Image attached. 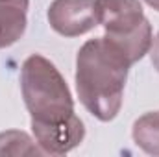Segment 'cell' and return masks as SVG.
<instances>
[{
	"instance_id": "8992f818",
	"label": "cell",
	"mask_w": 159,
	"mask_h": 157,
	"mask_svg": "<svg viewBox=\"0 0 159 157\" xmlns=\"http://www.w3.org/2000/svg\"><path fill=\"white\" fill-rule=\"evenodd\" d=\"M131 137L144 154L159 157V111H152L137 118Z\"/></svg>"
},
{
	"instance_id": "ba28073f",
	"label": "cell",
	"mask_w": 159,
	"mask_h": 157,
	"mask_svg": "<svg viewBox=\"0 0 159 157\" xmlns=\"http://www.w3.org/2000/svg\"><path fill=\"white\" fill-rule=\"evenodd\" d=\"M150 59L154 69L159 72V34L156 35V39H152V46H150Z\"/></svg>"
},
{
	"instance_id": "52a82bcc",
	"label": "cell",
	"mask_w": 159,
	"mask_h": 157,
	"mask_svg": "<svg viewBox=\"0 0 159 157\" xmlns=\"http://www.w3.org/2000/svg\"><path fill=\"white\" fill-rule=\"evenodd\" d=\"M2 155H46L35 139L19 129L0 133V157Z\"/></svg>"
},
{
	"instance_id": "6da1fadb",
	"label": "cell",
	"mask_w": 159,
	"mask_h": 157,
	"mask_svg": "<svg viewBox=\"0 0 159 157\" xmlns=\"http://www.w3.org/2000/svg\"><path fill=\"white\" fill-rule=\"evenodd\" d=\"M131 63L119 48L104 37L87 41L76 56V91L81 105L109 122L119 115Z\"/></svg>"
},
{
	"instance_id": "277c9868",
	"label": "cell",
	"mask_w": 159,
	"mask_h": 157,
	"mask_svg": "<svg viewBox=\"0 0 159 157\" xmlns=\"http://www.w3.org/2000/svg\"><path fill=\"white\" fill-rule=\"evenodd\" d=\"M94 6L106 35L131 34L146 20L139 0H94Z\"/></svg>"
},
{
	"instance_id": "3957f363",
	"label": "cell",
	"mask_w": 159,
	"mask_h": 157,
	"mask_svg": "<svg viewBox=\"0 0 159 157\" xmlns=\"http://www.w3.org/2000/svg\"><path fill=\"white\" fill-rule=\"evenodd\" d=\"M52 30L63 37H78L98 26L94 0H54L48 7Z\"/></svg>"
},
{
	"instance_id": "7a4b0ae2",
	"label": "cell",
	"mask_w": 159,
	"mask_h": 157,
	"mask_svg": "<svg viewBox=\"0 0 159 157\" xmlns=\"http://www.w3.org/2000/svg\"><path fill=\"white\" fill-rule=\"evenodd\" d=\"M20 91L32 117V131L39 133L78 120L70 89L56 65L44 56H30L20 69Z\"/></svg>"
},
{
	"instance_id": "5b68a950",
	"label": "cell",
	"mask_w": 159,
	"mask_h": 157,
	"mask_svg": "<svg viewBox=\"0 0 159 157\" xmlns=\"http://www.w3.org/2000/svg\"><path fill=\"white\" fill-rule=\"evenodd\" d=\"M30 0H0V48L15 44L26 32Z\"/></svg>"
},
{
	"instance_id": "9c48e42d",
	"label": "cell",
	"mask_w": 159,
	"mask_h": 157,
	"mask_svg": "<svg viewBox=\"0 0 159 157\" xmlns=\"http://www.w3.org/2000/svg\"><path fill=\"white\" fill-rule=\"evenodd\" d=\"M144 2H146L150 7H154L156 11H159V0H144Z\"/></svg>"
}]
</instances>
